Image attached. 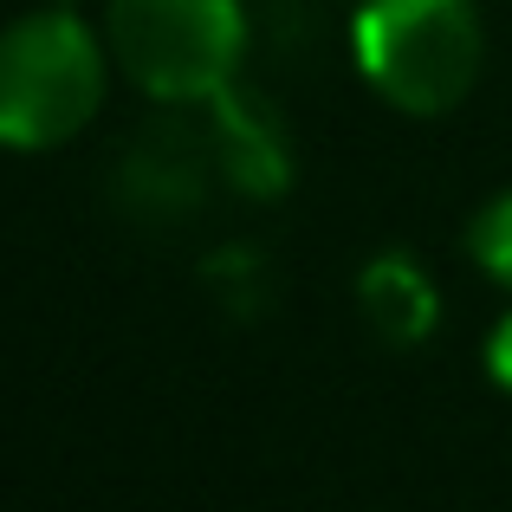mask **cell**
Here are the masks:
<instances>
[{"mask_svg":"<svg viewBox=\"0 0 512 512\" xmlns=\"http://www.w3.org/2000/svg\"><path fill=\"white\" fill-rule=\"evenodd\" d=\"M104 46L72 7H39L0 33V150H52L98 117Z\"/></svg>","mask_w":512,"mask_h":512,"instance_id":"7a4b0ae2","label":"cell"},{"mask_svg":"<svg viewBox=\"0 0 512 512\" xmlns=\"http://www.w3.org/2000/svg\"><path fill=\"white\" fill-rule=\"evenodd\" d=\"M117 195L150 227L195 221L208 195L273 201L286 195V143L247 91L227 85L201 104H169L117 163Z\"/></svg>","mask_w":512,"mask_h":512,"instance_id":"6da1fadb","label":"cell"},{"mask_svg":"<svg viewBox=\"0 0 512 512\" xmlns=\"http://www.w3.org/2000/svg\"><path fill=\"white\" fill-rule=\"evenodd\" d=\"M357 299H363L370 331L383 344H396V350L422 344L428 331H435V286H428V273H415L402 253H383V260L363 266L357 273Z\"/></svg>","mask_w":512,"mask_h":512,"instance_id":"5b68a950","label":"cell"},{"mask_svg":"<svg viewBox=\"0 0 512 512\" xmlns=\"http://www.w3.org/2000/svg\"><path fill=\"white\" fill-rule=\"evenodd\" d=\"M467 247H474V260L512 292V195H493L487 208L474 214V227H467Z\"/></svg>","mask_w":512,"mask_h":512,"instance_id":"8992f818","label":"cell"},{"mask_svg":"<svg viewBox=\"0 0 512 512\" xmlns=\"http://www.w3.org/2000/svg\"><path fill=\"white\" fill-rule=\"evenodd\" d=\"M357 72L409 117H441L480 78V20L474 0H363L357 26Z\"/></svg>","mask_w":512,"mask_h":512,"instance_id":"3957f363","label":"cell"},{"mask_svg":"<svg viewBox=\"0 0 512 512\" xmlns=\"http://www.w3.org/2000/svg\"><path fill=\"white\" fill-rule=\"evenodd\" d=\"M487 370H493L500 389H512V312L493 325V338H487Z\"/></svg>","mask_w":512,"mask_h":512,"instance_id":"52a82bcc","label":"cell"},{"mask_svg":"<svg viewBox=\"0 0 512 512\" xmlns=\"http://www.w3.org/2000/svg\"><path fill=\"white\" fill-rule=\"evenodd\" d=\"M111 59L156 104H201L234 85L247 52L240 0H111Z\"/></svg>","mask_w":512,"mask_h":512,"instance_id":"277c9868","label":"cell"}]
</instances>
